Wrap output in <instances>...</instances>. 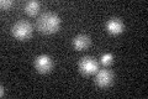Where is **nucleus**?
Segmentation results:
<instances>
[{
    "label": "nucleus",
    "mask_w": 148,
    "mask_h": 99,
    "mask_svg": "<svg viewBox=\"0 0 148 99\" xmlns=\"http://www.w3.org/2000/svg\"><path fill=\"white\" fill-rule=\"evenodd\" d=\"M11 32L15 39L20 41H25L30 39L32 35V25L26 20H18L12 25Z\"/></svg>",
    "instance_id": "obj_2"
},
{
    "label": "nucleus",
    "mask_w": 148,
    "mask_h": 99,
    "mask_svg": "<svg viewBox=\"0 0 148 99\" xmlns=\"http://www.w3.org/2000/svg\"><path fill=\"white\" fill-rule=\"evenodd\" d=\"M0 6H1L3 10H8L9 8L12 6V1L11 0H1L0 1Z\"/></svg>",
    "instance_id": "obj_10"
},
{
    "label": "nucleus",
    "mask_w": 148,
    "mask_h": 99,
    "mask_svg": "<svg viewBox=\"0 0 148 99\" xmlns=\"http://www.w3.org/2000/svg\"><path fill=\"white\" fill-rule=\"evenodd\" d=\"M78 67H79V71L83 74H85V76H91V74H94V73L98 72L99 63L96 62V61L92 57L86 56V57H83L79 61Z\"/></svg>",
    "instance_id": "obj_3"
},
{
    "label": "nucleus",
    "mask_w": 148,
    "mask_h": 99,
    "mask_svg": "<svg viewBox=\"0 0 148 99\" xmlns=\"http://www.w3.org/2000/svg\"><path fill=\"white\" fill-rule=\"evenodd\" d=\"M59 27H61V19L54 12H43L37 19V29L42 34H54L59 30Z\"/></svg>",
    "instance_id": "obj_1"
},
{
    "label": "nucleus",
    "mask_w": 148,
    "mask_h": 99,
    "mask_svg": "<svg viewBox=\"0 0 148 99\" xmlns=\"http://www.w3.org/2000/svg\"><path fill=\"white\" fill-rule=\"evenodd\" d=\"M100 62H101V64H103V66H110V64H112V62H114V55L110 53V52L101 55Z\"/></svg>",
    "instance_id": "obj_9"
},
{
    "label": "nucleus",
    "mask_w": 148,
    "mask_h": 99,
    "mask_svg": "<svg viewBox=\"0 0 148 99\" xmlns=\"http://www.w3.org/2000/svg\"><path fill=\"white\" fill-rule=\"evenodd\" d=\"M40 6H41L40 1H37V0H30V1H26L24 9H25V11L29 14V15L34 16V15H36V14L38 12Z\"/></svg>",
    "instance_id": "obj_8"
},
{
    "label": "nucleus",
    "mask_w": 148,
    "mask_h": 99,
    "mask_svg": "<svg viewBox=\"0 0 148 99\" xmlns=\"http://www.w3.org/2000/svg\"><path fill=\"white\" fill-rule=\"evenodd\" d=\"M114 82V73L109 69H100L95 74V83L100 88H106Z\"/></svg>",
    "instance_id": "obj_5"
},
{
    "label": "nucleus",
    "mask_w": 148,
    "mask_h": 99,
    "mask_svg": "<svg viewBox=\"0 0 148 99\" xmlns=\"http://www.w3.org/2000/svg\"><path fill=\"white\" fill-rule=\"evenodd\" d=\"M106 31L111 35H120L121 32H123L125 30V25L123 22L120 20L119 17H111L106 21Z\"/></svg>",
    "instance_id": "obj_6"
},
{
    "label": "nucleus",
    "mask_w": 148,
    "mask_h": 99,
    "mask_svg": "<svg viewBox=\"0 0 148 99\" xmlns=\"http://www.w3.org/2000/svg\"><path fill=\"white\" fill-rule=\"evenodd\" d=\"M89 45H90V37L88 36V35L80 34V35H77L73 39V47L77 51L85 50V48L89 47Z\"/></svg>",
    "instance_id": "obj_7"
},
{
    "label": "nucleus",
    "mask_w": 148,
    "mask_h": 99,
    "mask_svg": "<svg viewBox=\"0 0 148 99\" xmlns=\"http://www.w3.org/2000/svg\"><path fill=\"white\" fill-rule=\"evenodd\" d=\"M0 97H4V87H0Z\"/></svg>",
    "instance_id": "obj_11"
},
{
    "label": "nucleus",
    "mask_w": 148,
    "mask_h": 99,
    "mask_svg": "<svg viewBox=\"0 0 148 99\" xmlns=\"http://www.w3.org/2000/svg\"><path fill=\"white\" fill-rule=\"evenodd\" d=\"M35 68L40 73H48L53 68V61L48 55H40L35 58Z\"/></svg>",
    "instance_id": "obj_4"
}]
</instances>
